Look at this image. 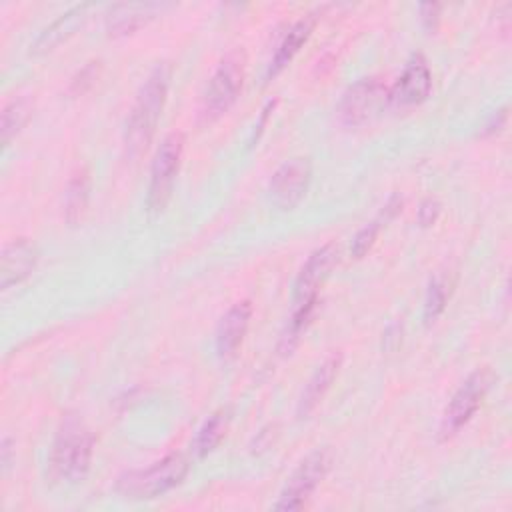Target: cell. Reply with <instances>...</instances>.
I'll use <instances>...</instances> for the list:
<instances>
[{
  "label": "cell",
  "mask_w": 512,
  "mask_h": 512,
  "mask_svg": "<svg viewBox=\"0 0 512 512\" xmlns=\"http://www.w3.org/2000/svg\"><path fill=\"white\" fill-rule=\"evenodd\" d=\"M168 84H170V68L162 62L152 68V72L140 86L124 126V144L130 156L140 154L150 144L156 132L158 120L162 116Z\"/></svg>",
  "instance_id": "obj_1"
},
{
  "label": "cell",
  "mask_w": 512,
  "mask_h": 512,
  "mask_svg": "<svg viewBox=\"0 0 512 512\" xmlns=\"http://www.w3.org/2000/svg\"><path fill=\"white\" fill-rule=\"evenodd\" d=\"M94 452V436L78 416H64L52 448H50V476L58 482L74 484L86 478Z\"/></svg>",
  "instance_id": "obj_2"
},
{
  "label": "cell",
  "mask_w": 512,
  "mask_h": 512,
  "mask_svg": "<svg viewBox=\"0 0 512 512\" xmlns=\"http://www.w3.org/2000/svg\"><path fill=\"white\" fill-rule=\"evenodd\" d=\"M190 460L182 452H172L162 460L122 474L116 492L128 500H152L176 488L188 474Z\"/></svg>",
  "instance_id": "obj_3"
},
{
  "label": "cell",
  "mask_w": 512,
  "mask_h": 512,
  "mask_svg": "<svg viewBox=\"0 0 512 512\" xmlns=\"http://www.w3.org/2000/svg\"><path fill=\"white\" fill-rule=\"evenodd\" d=\"M246 74V58L244 52L232 50L228 52L216 66L214 74L208 80L206 92L202 96V118L214 120L224 114L238 98Z\"/></svg>",
  "instance_id": "obj_4"
},
{
  "label": "cell",
  "mask_w": 512,
  "mask_h": 512,
  "mask_svg": "<svg viewBox=\"0 0 512 512\" xmlns=\"http://www.w3.org/2000/svg\"><path fill=\"white\" fill-rule=\"evenodd\" d=\"M332 464V454L326 448L312 450L290 474L278 500L272 504L274 510H300L310 494L324 480Z\"/></svg>",
  "instance_id": "obj_5"
},
{
  "label": "cell",
  "mask_w": 512,
  "mask_h": 512,
  "mask_svg": "<svg viewBox=\"0 0 512 512\" xmlns=\"http://www.w3.org/2000/svg\"><path fill=\"white\" fill-rule=\"evenodd\" d=\"M182 150H184V136L180 132H172L162 140V144L154 154V160L150 166L148 198H146L148 210L154 214L162 212L172 196Z\"/></svg>",
  "instance_id": "obj_6"
},
{
  "label": "cell",
  "mask_w": 512,
  "mask_h": 512,
  "mask_svg": "<svg viewBox=\"0 0 512 512\" xmlns=\"http://www.w3.org/2000/svg\"><path fill=\"white\" fill-rule=\"evenodd\" d=\"M390 104V92L378 78H362L340 98L336 114L346 126H360L384 112Z\"/></svg>",
  "instance_id": "obj_7"
},
{
  "label": "cell",
  "mask_w": 512,
  "mask_h": 512,
  "mask_svg": "<svg viewBox=\"0 0 512 512\" xmlns=\"http://www.w3.org/2000/svg\"><path fill=\"white\" fill-rule=\"evenodd\" d=\"M492 382H494L492 370L478 368L458 386V390L450 398L442 416V426H440L442 436H450L458 432L472 418V414L478 410V406L486 398Z\"/></svg>",
  "instance_id": "obj_8"
},
{
  "label": "cell",
  "mask_w": 512,
  "mask_h": 512,
  "mask_svg": "<svg viewBox=\"0 0 512 512\" xmlns=\"http://www.w3.org/2000/svg\"><path fill=\"white\" fill-rule=\"evenodd\" d=\"M338 262V246L334 242L324 244L322 248L314 250L304 266L300 268L296 280H294V292H292V304L294 308L316 304L318 290L324 284V280L330 276L332 268Z\"/></svg>",
  "instance_id": "obj_9"
},
{
  "label": "cell",
  "mask_w": 512,
  "mask_h": 512,
  "mask_svg": "<svg viewBox=\"0 0 512 512\" xmlns=\"http://www.w3.org/2000/svg\"><path fill=\"white\" fill-rule=\"evenodd\" d=\"M312 176L308 158H292L278 166L268 182V196L280 210H292L304 198Z\"/></svg>",
  "instance_id": "obj_10"
},
{
  "label": "cell",
  "mask_w": 512,
  "mask_h": 512,
  "mask_svg": "<svg viewBox=\"0 0 512 512\" xmlns=\"http://www.w3.org/2000/svg\"><path fill=\"white\" fill-rule=\"evenodd\" d=\"M432 90V74L422 56H414L394 82L390 92V104L414 106L428 98Z\"/></svg>",
  "instance_id": "obj_11"
},
{
  "label": "cell",
  "mask_w": 512,
  "mask_h": 512,
  "mask_svg": "<svg viewBox=\"0 0 512 512\" xmlns=\"http://www.w3.org/2000/svg\"><path fill=\"white\" fill-rule=\"evenodd\" d=\"M38 248L26 238L8 242L0 256V286L8 290L26 280L38 264Z\"/></svg>",
  "instance_id": "obj_12"
},
{
  "label": "cell",
  "mask_w": 512,
  "mask_h": 512,
  "mask_svg": "<svg viewBox=\"0 0 512 512\" xmlns=\"http://www.w3.org/2000/svg\"><path fill=\"white\" fill-rule=\"evenodd\" d=\"M164 4L160 2H122V4H112L106 12V32L110 36H122L130 34L136 28L144 26L150 22Z\"/></svg>",
  "instance_id": "obj_13"
},
{
  "label": "cell",
  "mask_w": 512,
  "mask_h": 512,
  "mask_svg": "<svg viewBox=\"0 0 512 512\" xmlns=\"http://www.w3.org/2000/svg\"><path fill=\"white\" fill-rule=\"evenodd\" d=\"M252 316V306L248 300L236 302L228 312L220 318L216 328V352L220 358L232 356L242 344L248 324Z\"/></svg>",
  "instance_id": "obj_14"
},
{
  "label": "cell",
  "mask_w": 512,
  "mask_h": 512,
  "mask_svg": "<svg viewBox=\"0 0 512 512\" xmlns=\"http://www.w3.org/2000/svg\"><path fill=\"white\" fill-rule=\"evenodd\" d=\"M340 364H342V356L340 354H332L314 370V374L306 382V386H304V390L300 394V400H298L296 414L300 418L308 416L318 406V402L322 400V396L326 394V390L334 382Z\"/></svg>",
  "instance_id": "obj_15"
},
{
  "label": "cell",
  "mask_w": 512,
  "mask_h": 512,
  "mask_svg": "<svg viewBox=\"0 0 512 512\" xmlns=\"http://www.w3.org/2000/svg\"><path fill=\"white\" fill-rule=\"evenodd\" d=\"M316 16H318V12H308V14L298 18L288 28V32L284 34V38L280 40V44H278V48H276V52L272 56V62H270V68H268V76H276L296 56L300 46L308 40L310 32L314 30Z\"/></svg>",
  "instance_id": "obj_16"
},
{
  "label": "cell",
  "mask_w": 512,
  "mask_h": 512,
  "mask_svg": "<svg viewBox=\"0 0 512 512\" xmlns=\"http://www.w3.org/2000/svg\"><path fill=\"white\" fill-rule=\"evenodd\" d=\"M92 8V4H78L74 8H70L68 12L60 14L34 42V52H44L50 50L54 44H58L62 38H66L68 34H72L82 20L86 18V12Z\"/></svg>",
  "instance_id": "obj_17"
},
{
  "label": "cell",
  "mask_w": 512,
  "mask_h": 512,
  "mask_svg": "<svg viewBox=\"0 0 512 512\" xmlns=\"http://www.w3.org/2000/svg\"><path fill=\"white\" fill-rule=\"evenodd\" d=\"M228 420H230L228 410H218L200 426V430L192 442V452L196 454V458H204L220 444V440L226 434Z\"/></svg>",
  "instance_id": "obj_18"
},
{
  "label": "cell",
  "mask_w": 512,
  "mask_h": 512,
  "mask_svg": "<svg viewBox=\"0 0 512 512\" xmlns=\"http://www.w3.org/2000/svg\"><path fill=\"white\" fill-rule=\"evenodd\" d=\"M32 114V100L30 98H14L8 102L2 110V122H0V132H2V144L8 146L10 140L22 130V126L28 122Z\"/></svg>",
  "instance_id": "obj_19"
},
{
  "label": "cell",
  "mask_w": 512,
  "mask_h": 512,
  "mask_svg": "<svg viewBox=\"0 0 512 512\" xmlns=\"http://www.w3.org/2000/svg\"><path fill=\"white\" fill-rule=\"evenodd\" d=\"M452 292V280L446 274H436L430 280L426 300H424V320L426 324L434 322L446 308V302Z\"/></svg>",
  "instance_id": "obj_20"
},
{
  "label": "cell",
  "mask_w": 512,
  "mask_h": 512,
  "mask_svg": "<svg viewBox=\"0 0 512 512\" xmlns=\"http://www.w3.org/2000/svg\"><path fill=\"white\" fill-rule=\"evenodd\" d=\"M88 200V172L80 170L72 176L66 188V220L76 222Z\"/></svg>",
  "instance_id": "obj_21"
},
{
  "label": "cell",
  "mask_w": 512,
  "mask_h": 512,
  "mask_svg": "<svg viewBox=\"0 0 512 512\" xmlns=\"http://www.w3.org/2000/svg\"><path fill=\"white\" fill-rule=\"evenodd\" d=\"M438 214H440V204H438V200H434V198H426V200L420 204V210H418V222H420L422 226H430V224H434V222H436Z\"/></svg>",
  "instance_id": "obj_22"
},
{
  "label": "cell",
  "mask_w": 512,
  "mask_h": 512,
  "mask_svg": "<svg viewBox=\"0 0 512 512\" xmlns=\"http://www.w3.org/2000/svg\"><path fill=\"white\" fill-rule=\"evenodd\" d=\"M94 64H96V62H90V66H86L84 70H80V74H78V76L74 78V82H72V90L84 92V88L92 84V80L96 78V68H94Z\"/></svg>",
  "instance_id": "obj_23"
},
{
  "label": "cell",
  "mask_w": 512,
  "mask_h": 512,
  "mask_svg": "<svg viewBox=\"0 0 512 512\" xmlns=\"http://www.w3.org/2000/svg\"><path fill=\"white\" fill-rule=\"evenodd\" d=\"M438 10H440V6H438V4H422V6H420L422 20H424V22L436 20V18H438Z\"/></svg>",
  "instance_id": "obj_24"
},
{
  "label": "cell",
  "mask_w": 512,
  "mask_h": 512,
  "mask_svg": "<svg viewBox=\"0 0 512 512\" xmlns=\"http://www.w3.org/2000/svg\"><path fill=\"white\" fill-rule=\"evenodd\" d=\"M10 452H12L10 440L4 438V440H2V468H4V470L10 466Z\"/></svg>",
  "instance_id": "obj_25"
}]
</instances>
